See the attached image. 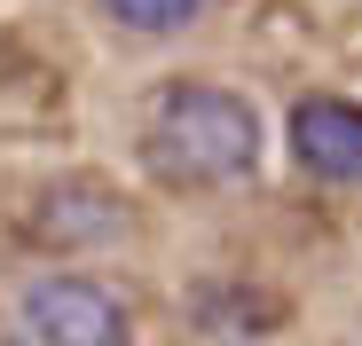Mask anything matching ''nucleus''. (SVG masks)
<instances>
[{"instance_id": "1", "label": "nucleus", "mask_w": 362, "mask_h": 346, "mask_svg": "<svg viewBox=\"0 0 362 346\" xmlns=\"http://www.w3.org/2000/svg\"><path fill=\"white\" fill-rule=\"evenodd\" d=\"M142 165L165 173V181H181V189L245 181V173L260 165V110L236 87H221V79H173L150 102Z\"/></svg>"}, {"instance_id": "2", "label": "nucleus", "mask_w": 362, "mask_h": 346, "mask_svg": "<svg viewBox=\"0 0 362 346\" xmlns=\"http://www.w3.org/2000/svg\"><path fill=\"white\" fill-rule=\"evenodd\" d=\"M24 338L32 346H134V315L95 275H40L24 283Z\"/></svg>"}, {"instance_id": "3", "label": "nucleus", "mask_w": 362, "mask_h": 346, "mask_svg": "<svg viewBox=\"0 0 362 346\" xmlns=\"http://www.w3.org/2000/svg\"><path fill=\"white\" fill-rule=\"evenodd\" d=\"M32 228H40V244H64V252H87V244H127L134 237V205L87 181V173H64L55 189H40L32 205Z\"/></svg>"}, {"instance_id": "4", "label": "nucleus", "mask_w": 362, "mask_h": 346, "mask_svg": "<svg viewBox=\"0 0 362 346\" xmlns=\"http://www.w3.org/2000/svg\"><path fill=\"white\" fill-rule=\"evenodd\" d=\"M291 157L331 189H362V102L346 95H308L291 102Z\"/></svg>"}, {"instance_id": "5", "label": "nucleus", "mask_w": 362, "mask_h": 346, "mask_svg": "<svg viewBox=\"0 0 362 346\" xmlns=\"http://www.w3.org/2000/svg\"><path fill=\"white\" fill-rule=\"evenodd\" d=\"M110 8V24H127V32H150V40H165V32H189L213 0H103Z\"/></svg>"}, {"instance_id": "6", "label": "nucleus", "mask_w": 362, "mask_h": 346, "mask_svg": "<svg viewBox=\"0 0 362 346\" xmlns=\"http://www.w3.org/2000/svg\"><path fill=\"white\" fill-rule=\"evenodd\" d=\"M0 346H32V338H0Z\"/></svg>"}]
</instances>
